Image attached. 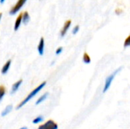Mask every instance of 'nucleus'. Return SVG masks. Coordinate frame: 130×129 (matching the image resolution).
<instances>
[{
	"instance_id": "dca6fc26",
	"label": "nucleus",
	"mask_w": 130,
	"mask_h": 129,
	"mask_svg": "<svg viewBox=\"0 0 130 129\" xmlns=\"http://www.w3.org/2000/svg\"><path fill=\"white\" fill-rule=\"evenodd\" d=\"M42 121H43V118H42L41 116H40V117L36 118V119L33 121V122L35 123V124H37V123H39V122H42Z\"/></svg>"
},
{
	"instance_id": "20e7f679",
	"label": "nucleus",
	"mask_w": 130,
	"mask_h": 129,
	"mask_svg": "<svg viewBox=\"0 0 130 129\" xmlns=\"http://www.w3.org/2000/svg\"><path fill=\"white\" fill-rule=\"evenodd\" d=\"M58 125L53 120L47 121L45 124L40 125L37 129H57Z\"/></svg>"
},
{
	"instance_id": "9b49d317",
	"label": "nucleus",
	"mask_w": 130,
	"mask_h": 129,
	"mask_svg": "<svg viewBox=\"0 0 130 129\" xmlns=\"http://www.w3.org/2000/svg\"><path fill=\"white\" fill-rule=\"evenodd\" d=\"M83 62L86 64H89L91 62V58L89 56V55L87 53V52H85L84 53V56H83Z\"/></svg>"
},
{
	"instance_id": "423d86ee",
	"label": "nucleus",
	"mask_w": 130,
	"mask_h": 129,
	"mask_svg": "<svg viewBox=\"0 0 130 129\" xmlns=\"http://www.w3.org/2000/svg\"><path fill=\"white\" fill-rule=\"evenodd\" d=\"M44 46H45V42L43 37H41L39 42V44L37 46V51L39 52L40 56H43L44 53Z\"/></svg>"
},
{
	"instance_id": "1a4fd4ad",
	"label": "nucleus",
	"mask_w": 130,
	"mask_h": 129,
	"mask_svg": "<svg viewBox=\"0 0 130 129\" xmlns=\"http://www.w3.org/2000/svg\"><path fill=\"white\" fill-rule=\"evenodd\" d=\"M22 84V80H19L16 83H14L13 85H12V87H11V94H14L18 90V88L20 87L21 84Z\"/></svg>"
},
{
	"instance_id": "aec40b11",
	"label": "nucleus",
	"mask_w": 130,
	"mask_h": 129,
	"mask_svg": "<svg viewBox=\"0 0 130 129\" xmlns=\"http://www.w3.org/2000/svg\"><path fill=\"white\" fill-rule=\"evenodd\" d=\"M2 13H0V21H1V18H2Z\"/></svg>"
},
{
	"instance_id": "2eb2a0df",
	"label": "nucleus",
	"mask_w": 130,
	"mask_h": 129,
	"mask_svg": "<svg viewBox=\"0 0 130 129\" xmlns=\"http://www.w3.org/2000/svg\"><path fill=\"white\" fill-rule=\"evenodd\" d=\"M130 46V36H128L127 39L125 40V43H124V46L125 47H128Z\"/></svg>"
},
{
	"instance_id": "9d476101",
	"label": "nucleus",
	"mask_w": 130,
	"mask_h": 129,
	"mask_svg": "<svg viewBox=\"0 0 130 129\" xmlns=\"http://www.w3.org/2000/svg\"><path fill=\"white\" fill-rule=\"evenodd\" d=\"M30 21V15L27 11L22 13V22L24 25H27Z\"/></svg>"
},
{
	"instance_id": "7ed1b4c3",
	"label": "nucleus",
	"mask_w": 130,
	"mask_h": 129,
	"mask_svg": "<svg viewBox=\"0 0 130 129\" xmlns=\"http://www.w3.org/2000/svg\"><path fill=\"white\" fill-rule=\"evenodd\" d=\"M26 1L27 0H18V2L16 3V5H14L13 7H12V8L11 9V11H10V14H16L22 7H23V5L25 4V2H26Z\"/></svg>"
},
{
	"instance_id": "0eeeda50",
	"label": "nucleus",
	"mask_w": 130,
	"mask_h": 129,
	"mask_svg": "<svg viewBox=\"0 0 130 129\" xmlns=\"http://www.w3.org/2000/svg\"><path fill=\"white\" fill-rule=\"evenodd\" d=\"M21 23H22V13L19 14V15L18 16V17H17V19H16V21H15L14 26V30L15 31H17V30L19 29V27H20Z\"/></svg>"
},
{
	"instance_id": "ddd939ff",
	"label": "nucleus",
	"mask_w": 130,
	"mask_h": 129,
	"mask_svg": "<svg viewBox=\"0 0 130 129\" xmlns=\"http://www.w3.org/2000/svg\"><path fill=\"white\" fill-rule=\"evenodd\" d=\"M12 109V106L11 105H9V106H8L5 109V110L2 112V116H6L8 113H9L10 112H11V110Z\"/></svg>"
},
{
	"instance_id": "6e6552de",
	"label": "nucleus",
	"mask_w": 130,
	"mask_h": 129,
	"mask_svg": "<svg viewBox=\"0 0 130 129\" xmlns=\"http://www.w3.org/2000/svg\"><path fill=\"white\" fill-rule=\"evenodd\" d=\"M11 59H9V60H8L7 62H6V63L4 65V66L2 67V74H3V75H5L8 71V70H9V68H10V66H11Z\"/></svg>"
},
{
	"instance_id": "f03ea898",
	"label": "nucleus",
	"mask_w": 130,
	"mask_h": 129,
	"mask_svg": "<svg viewBox=\"0 0 130 129\" xmlns=\"http://www.w3.org/2000/svg\"><path fill=\"white\" fill-rule=\"evenodd\" d=\"M121 69H122L121 68H120L119 69H117L113 73H112L110 75H109V76L107 78L106 81H105V85H104V93H105V92L110 88V85H111V83H112V81H113L115 76L117 75V74Z\"/></svg>"
},
{
	"instance_id": "4468645a",
	"label": "nucleus",
	"mask_w": 130,
	"mask_h": 129,
	"mask_svg": "<svg viewBox=\"0 0 130 129\" xmlns=\"http://www.w3.org/2000/svg\"><path fill=\"white\" fill-rule=\"evenodd\" d=\"M5 94V88L3 86H0V101L2 100Z\"/></svg>"
},
{
	"instance_id": "412c9836",
	"label": "nucleus",
	"mask_w": 130,
	"mask_h": 129,
	"mask_svg": "<svg viewBox=\"0 0 130 129\" xmlns=\"http://www.w3.org/2000/svg\"><path fill=\"white\" fill-rule=\"evenodd\" d=\"M21 129H27V128H25V127H24V128H21Z\"/></svg>"
},
{
	"instance_id": "a211bd4d",
	"label": "nucleus",
	"mask_w": 130,
	"mask_h": 129,
	"mask_svg": "<svg viewBox=\"0 0 130 129\" xmlns=\"http://www.w3.org/2000/svg\"><path fill=\"white\" fill-rule=\"evenodd\" d=\"M62 50H63V48L62 47H59V48H57L56 49V55H59L62 52Z\"/></svg>"
},
{
	"instance_id": "39448f33",
	"label": "nucleus",
	"mask_w": 130,
	"mask_h": 129,
	"mask_svg": "<svg viewBox=\"0 0 130 129\" xmlns=\"http://www.w3.org/2000/svg\"><path fill=\"white\" fill-rule=\"evenodd\" d=\"M71 24H72V21H71L70 20L66 21L65 22V24H64V25H63V27H62V30H61V33H60L61 37H63V36L66 34L67 31L69 30V27H70V26H71Z\"/></svg>"
},
{
	"instance_id": "6ab92c4d",
	"label": "nucleus",
	"mask_w": 130,
	"mask_h": 129,
	"mask_svg": "<svg viewBox=\"0 0 130 129\" xmlns=\"http://www.w3.org/2000/svg\"><path fill=\"white\" fill-rule=\"evenodd\" d=\"M4 2H5V0H0V2H1V3H3Z\"/></svg>"
},
{
	"instance_id": "f257e3e1",
	"label": "nucleus",
	"mask_w": 130,
	"mask_h": 129,
	"mask_svg": "<svg viewBox=\"0 0 130 129\" xmlns=\"http://www.w3.org/2000/svg\"><path fill=\"white\" fill-rule=\"evenodd\" d=\"M46 81L43 82V83H42L41 84H40L37 88H35L33 91H31V92H30V94H29V95H28V96H27V97H26V98H25V99H24V100H23V101H22V102H21V103L18 106L17 109H20V108H21V107H22L25 103H27L30 99H32V98H33V97H34L37 94V93H39V91H40V90H41V89H43V87L46 85Z\"/></svg>"
},
{
	"instance_id": "f8f14e48",
	"label": "nucleus",
	"mask_w": 130,
	"mask_h": 129,
	"mask_svg": "<svg viewBox=\"0 0 130 129\" xmlns=\"http://www.w3.org/2000/svg\"><path fill=\"white\" fill-rule=\"evenodd\" d=\"M47 96H48V93H46L45 94L42 95V96H41L38 100H37V101L36 102V104H37V105H38L39 103H42L43 101H44V100L46 99Z\"/></svg>"
},
{
	"instance_id": "f3484780",
	"label": "nucleus",
	"mask_w": 130,
	"mask_h": 129,
	"mask_svg": "<svg viewBox=\"0 0 130 129\" xmlns=\"http://www.w3.org/2000/svg\"><path fill=\"white\" fill-rule=\"evenodd\" d=\"M78 30H79V26L78 25H76L75 27H74V28L72 30V33L73 34H75V33H77L78 32Z\"/></svg>"
}]
</instances>
